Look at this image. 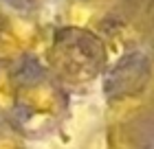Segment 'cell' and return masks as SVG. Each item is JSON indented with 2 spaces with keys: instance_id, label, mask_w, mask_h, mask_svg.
<instances>
[{
  "instance_id": "3957f363",
  "label": "cell",
  "mask_w": 154,
  "mask_h": 149,
  "mask_svg": "<svg viewBox=\"0 0 154 149\" xmlns=\"http://www.w3.org/2000/svg\"><path fill=\"white\" fill-rule=\"evenodd\" d=\"M16 79L11 77L9 70L0 68V110H11L16 103Z\"/></svg>"
},
{
  "instance_id": "277c9868",
  "label": "cell",
  "mask_w": 154,
  "mask_h": 149,
  "mask_svg": "<svg viewBox=\"0 0 154 149\" xmlns=\"http://www.w3.org/2000/svg\"><path fill=\"white\" fill-rule=\"evenodd\" d=\"M0 149H20L18 138L13 136V132L2 130V127H0Z\"/></svg>"
},
{
  "instance_id": "7a4b0ae2",
  "label": "cell",
  "mask_w": 154,
  "mask_h": 149,
  "mask_svg": "<svg viewBox=\"0 0 154 149\" xmlns=\"http://www.w3.org/2000/svg\"><path fill=\"white\" fill-rule=\"evenodd\" d=\"M13 108L22 110L24 118H29V123L33 125L53 123V121H60L66 112V97L53 81L35 79L16 88Z\"/></svg>"
},
{
  "instance_id": "6da1fadb",
  "label": "cell",
  "mask_w": 154,
  "mask_h": 149,
  "mask_svg": "<svg viewBox=\"0 0 154 149\" xmlns=\"http://www.w3.org/2000/svg\"><path fill=\"white\" fill-rule=\"evenodd\" d=\"M103 44L97 35L82 26L57 29L48 44V64L66 83H86L103 64Z\"/></svg>"
}]
</instances>
